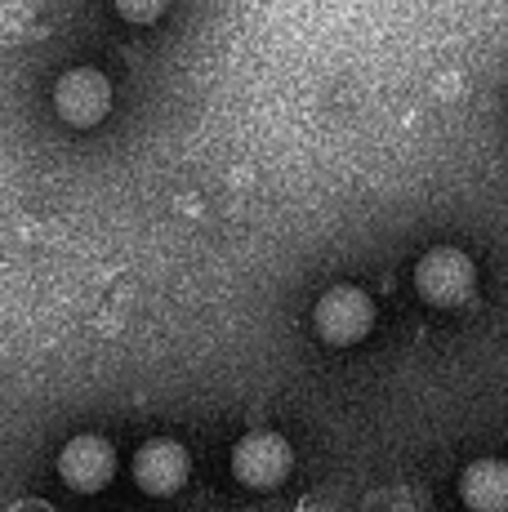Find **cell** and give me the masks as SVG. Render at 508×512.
I'll return each instance as SVG.
<instances>
[{
	"instance_id": "cell-1",
	"label": "cell",
	"mask_w": 508,
	"mask_h": 512,
	"mask_svg": "<svg viewBox=\"0 0 508 512\" xmlns=\"http://www.w3.org/2000/svg\"><path fill=\"white\" fill-rule=\"evenodd\" d=\"M415 290L428 308H459V303L473 299L477 268L455 245H433V250L415 263Z\"/></svg>"
},
{
	"instance_id": "cell-2",
	"label": "cell",
	"mask_w": 508,
	"mask_h": 512,
	"mask_svg": "<svg viewBox=\"0 0 508 512\" xmlns=\"http://www.w3.org/2000/svg\"><path fill=\"white\" fill-rule=\"evenodd\" d=\"M312 326H317V339L330 348H353L375 330V303L361 285H330L312 308Z\"/></svg>"
},
{
	"instance_id": "cell-3",
	"label": "cell",
	"mask_w": 508,
	"mask_h": 512,
	"mask_svg": "<svg viewBox=\"0 0 508 512\" xmlns=\"http://www.w3.org/2000/svg\"><path fill=\"white\" fill-rule=\"evenodd\" d=\"M290 464H295V455H290L286 437H277V432H250L232 446V477L250 490L281 486L290 477Z\"/></svg>"
},
{
	"instance_id": "cell-4",
	"label": "cell",
	"mask_w": 508,
	"mask_h": 512,
	"mask_svg": "<svg viewBox=\"0 0 508 512\" xmlns=\"http://www.w3.org/2000/svg\"><path fill=\"white\" fill-rule=\"evenodd\" d=\"M54 107L67 125L90 130V125H99L107 116V107H112V85H107V76L94 72V67H72V72L58 76Z\"/></svg>"
},
{
	"instance_id": "cell-5",
	"label": "cell",
	"mask_w": 508,
	"mask_h": 512,
	"mask_svg": "<svg viewBox=\"0 0 508 512\" xmlns=\"http://www.w3.org/2000/svg\"><path fill=\"white\" fill-rule=\"evenodd\" d=\"M116 472V450L103 437H72L58 450V477L81 495H99Z\"/></svg>"
},
{
	"instance_id": "cell-6",
	"label": "cell",
	"mask_w": 508,
	"mask_h": 512,
	"mask_svg": "<svg viewBox=\"0 0 508 512\" xmlns=\"http://www.w3.org/2000/svg\"><path fill=\"white\" fill-rule=\"evenodd\" d=\"M134 481H139V490H148L156 499L174 495L188 481V450L170 437L143 441L139 455H134Z\"/></svg>"
},
{
	"instance_id": "cell-7",
	"label": "cell",
	"mask_w": 508,
	"mask_h": 512,
	"mask_svg": "<svg viewBox=\"0 0 508 512\" xmlns=\"http://www.w3.org/2000/svg\"><path fill=\"white\" fill-rule=\"evenodd\" d=\"M459 499L468 512H508V464L504 459H473L459 472Z\"/></svg>"
},
{
	"instance_id": "cell-8",
	"label": "cell",
	"mask_w": 508,
	"mask_h": 512,
	"mask_svg": "<svg viewBox=\"0 0 508 512\" xmlns=\"http://www.w3.org/2000/svg\"><path fill=\"white\" fill-rule=\"evenodd\" d=\"M112 5H116V14H121L125 23H156L170 0H112Z\"/></svg>"
}]
</instances>
